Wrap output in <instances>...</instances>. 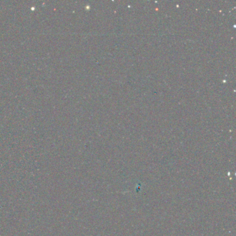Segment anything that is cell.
Wrapping results in <instances>:
<instances>
[]
</instances>
